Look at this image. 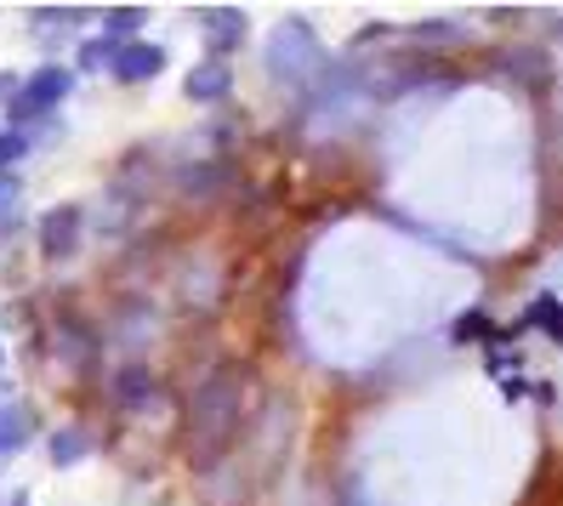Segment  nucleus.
Returning <instances> with one entry per match:
<instances>
[{
  "mask_svg": "<svg viewBox=\"0 0 563 506\" xmlns=\"http://www.w3.org/2000/svg\"><path fill=\"white\" fill-rule=\"evenodd\" d=\"M234 427H240V370L222 364L188 398V432H183V444H188L194 466H211L228 444H234Z\"/></svg>",
  "mask_w": 563,
  "mask_h": 506,
  "instance_id": "obj_1",
  "label": "nucleus"
},
{
  "mask_svg": "<svg viewBox=\"0 0 563 506\" xmlns=\"http://www.w3.org/2000/svg\"><path fill=\"white\" fill-rule=\"evenodd\" d=\"M319 69H324V52H319V41H308L302 23H290L285 35H274V46H268V75L274 80H285L290 91H302V86H313Z\"/></svg>",
  "mask_w": 563,
  "mask_h": 506,
  "instance_id": "obj_2",
  "label": "nucleus"
},
{
  "mask_svg": "<svg viewBox=\"0 0 563 506\" xmlns=\"http://www.w3.org/2000/svg\"><path fill=\"white\" fill-rule=\"evenodd\" d=\"M63 97H69V69H57V63H46V69H35L23 86H18V97H12V109H7V120H12V131H29V125H41Z\"/></svg>",
  "mask_w": 563,
  "mask_h": 506,
  "instance_id": "obj_3",
  "label": "nucleus"
},
{
  "mask_svg": "<svg viewBox=\"0 0 563 506\" xmlns=\"http://www.w3.org/2000/svg\"><path fill=\"white\" fill-rule=\"evenodd\" d=\"M41 251L46 262H69L80 251V206H57L41 217Z\"/></svg>",
  "mask_w": 563,
  "mask_h": 506,
  "instance_id": "obj_4",
  "label": "nucleus"
},
{
  "mask_svg": "<svg viewBox=\"0 0 563 506\" xmlns=\"http://www.w3.org/2000/svg\"><path fill=\"white\" fill-rule=\"evenodd\" d=\"M159 69H165V46H154V41H125L109 75H114L120 86H143V80H154Z\"/></svg>",
  "mask_w": 563,
  "mask_h": 506,
  "instance_id": "obj_5",
  "label": "nucleus"
},
{
  "mask_svg": "<svg viewBox=\"0 0 563 506\" xmlns=\"http://www.w3.org/2000/svg\"><path fill=\"white\" fill-rule=\"evenodd\" d=\"M52 353H57L63 364H91V359H97V330H91L86 319H75V314H63V319L52 324Z\"/></svg>",
  "mask_w": 563,
  "mask_h": 506,
  "instance_id": "obj_6",
  "label": "nucleus"
},
{
  "mask_svg": "<svg viewBox=\"0 0 563 506\" xmlns=\"http://www.w3.org/2000/svg\"><path fill=\"white\" fill-rule=\"evenodd\" d=\"M200 29H206L211 57L228 63V52L245 41V12H240V7H206V12H200Z\"/></svg>",
  "mask_w": 563,
  "mask_h": 506,
  "instance_id": "obj_7",
  "label": "nucleus"
},
{
  "mask_svg": "<svg viewBox=\"0 0 563 506\" xmlns=\"http://www.w3.org/2000/svg\"><path fill=\"white\" fill-rule=\"evenodd\" d=\"M183 91L194 97V103H222V97L234 91V69H228L222 57H206V63H194V69H188Z\"/></svg>",
  "mask_w": 563,
  "mask_h": 506,
  "instance_id": "obj_8",
  "label": "nucleus"
},
{
  "mask_svg": "<svg viewBox=\"0 0 563 506\" xmlns=\"http://www.w3.org/2000/svg\"><path fill=\"white\" fill-rule=\"evenodd\" d=\"M154 398V376H148V364L143 359H131L114 370V404L120 410H143V404Z\"/></svg>",
  "mask_w": 563,
  "mask_h": 506,
  "instance_id": "obj_9",
  "label": "nucleus"
},
{
  "mask_svg": "<svg viewBox=\"0 0 563 506\" xmlns=\"http://www.w3.org/2000/svg\"><path fill=\"white\" fill-rule=\"evenodd\" d=\"M29 438H35V416H29V404H0V461L18 455Z\"/></svg>",
  "mask_w": 563,
  "mask_h": 506,
  "instance_id": "obj_10",
  "label": "nucleus"
},
{
  "mask_svg": "<svg viewBox=\"0 0 563 506\" xmlns=\"http://www.w3.org/2000/svg\"><path fill=\"white\" fill-rule=\"evenodd\" d=\"M46 455H52V466H80L91 455V432L86 427H52Z\"/></svg>",
  "mask_w": 563,
  "mask_h": 506,
  "instance_id": "obj_11",
  "label": "nucleus"
},
{
  "mask_svg": "<svg viewBox=\"0 0 563 506\" xmlns=\"http://www.w3.org/2000/svg\"><path fill=\"white\" fill-rule=\"evenodd\" d=\"M120 46H125V41H114V35H91V41H80V69H86V75H97V69H114Z\"/></svg>",
  "mask_w": 563,
  "mask_h": 506,
  "instance_id": "obj_12",
  "label": "nucleus"
},
{
  "mask_svg": "<svg viewBox=\"0 0 563 506\" xmlns=\"http://www.w3.org/2000/svg\"><path fill=\"white\" fill-rule=\"evenodd\" d=\"M143 23H148L143 7H109V12H103V35L125 41V35H143Z\"/></svg>",
  "mask_w": 563,
  "mask_h": 506,
  "instance_id": "obj_13",
  "label": "nucleus"
},
{
  "mask_svg": "<svg viewBox=\"0 0 563 506\" xmlns=\"http://www.w3.org/2000/svg\"><path fill=\"white\" fill-rule=\"evenodd\" d=\"M523 324H536V330H563V308H558V296H536V301H529V319Z\"/></svg>",
  "mask_w": 563,
  "mask_h": 506,
  "instance_id": "obj_14",
  "label": "nucleus"
},
{
  "mask_svg": "<svg viewBox=\"0 0 563 506\" xmlns=\"http://www.w3.org/2000/svg\"><path fill=\"white\" fill-rule=\"evenodd\" d=\"M0 228H7V240H12V228H18V177L12 172L0 177Z\"/></svg>",
  "mask_w": 563,
  "mask_h": 506,
  "instance_id": "obj_15",
  "label": "nucleus"
},
{
  "mask_svg": "<svg viewBox=\"0 0 563 506\" xmlns=\"http://www.w3.org/2000/svg\"><path fill=\"white\" fill-rule=\"evenodd\" d=\"M29 154V138H23V131H0V165H12V160H23Z\"/></svg>",
  "mask_w": 563,
  "mask_h": 506,
  "instance_id": "obj_16",
  "label": "nucleus"
},
{
  "mask_svg": "<svg viewBox=\"0 0 563 506\" xmlns=\"http://www.w3.org/2000/svg\"><path fill=\"white\" fill-rule=\"evenodd\" d=\"M478 336H489V319H484V314L455 319V342H478Z\"/></svg>",
  "mask_w": 563,
  "mask_h": 506,
  "instance_id": "obj_17",
  "label": "nucleus"
},
{
  "mask_svg": "<svg viewBox=\"0 0 563 506\" xmlns=\"http://www.w3.org/2000/svg\"><path fill=\"white\" fill-rule=\"evenodd\" d=\"M12 97H18V80H12V75H0V109H12Z\"/></svg>",
  "mask_w": 563,
  "mask_h": 506,
  "instance_id": "obj_18",
  "label": "nucleus"
},
{
  "mask_svg": "<svg viewBox=\"0 0 563 506\" xmlns=\"http://www.w3.org/2000/svg\"><path fill=\"white\" fill-rule=\"evenodd\" d=\"M0 364H7V359H0Z\"/></svg>",
  "mask_w": 563,
  "mask_h": 506,
  "instance_id": "obj_19",
  "label": "nucleus"
}]
</instances>
